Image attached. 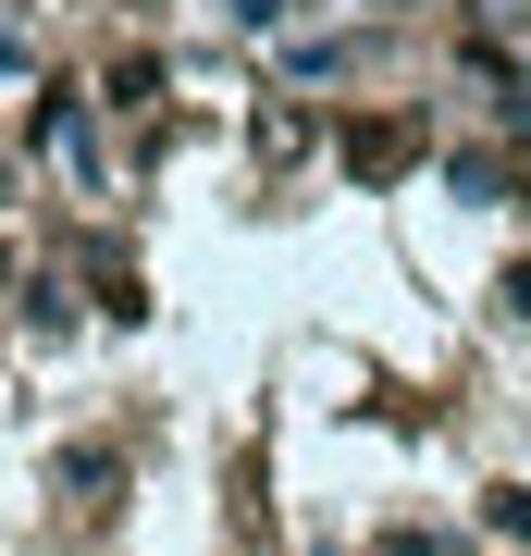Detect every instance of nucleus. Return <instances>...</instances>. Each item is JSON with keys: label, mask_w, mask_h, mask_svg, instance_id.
<instances>
[{"label": "nucleus", "mask_w": 531, "mask_h": 556, "mask_svg": "<svg viewBox=\"0 0 531 556\" xmlns=\"http://www.w3.org/2000/svg\"><path fill=\"white\" fill-rule=\"evenodd\" d=\"M346 161H358V174H408V161H420V124H358Z\"/></svg>", "instance_id": "obj_2"}, {"label": "nucleus", "mask_w": 531, "mask_h": 556, "mask_svg": "<svg viewBox=\"0 0 531 556\" xmlns=\"http://www.w3.org/2000/svg\"><path fill=\"white\" fill-rule=\"evenodd\" d=\"M470 50L507 62V75L531 87V0H470Z\"/></svg>", "instance_id": "obj_1"}]
</instances>
